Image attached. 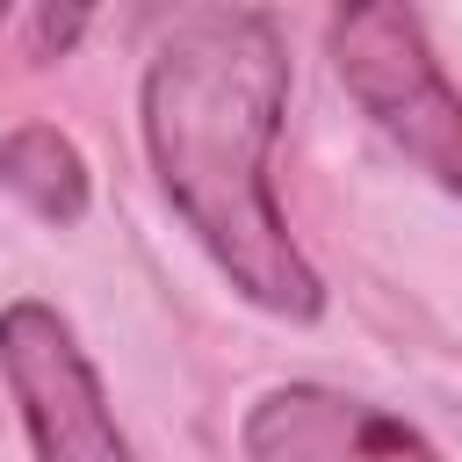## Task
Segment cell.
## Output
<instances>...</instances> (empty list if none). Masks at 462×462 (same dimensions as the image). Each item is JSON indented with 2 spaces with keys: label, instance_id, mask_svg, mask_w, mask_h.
I'll list each match as a JSON object with an SVG mask.
<instances>
[{
  "label": "cell",
  "instance_id": "obj_1",
  "mask_svg": "<svg viewBox=\"0 0 462 462\" xmlns=\"http://www.w3.org/2000/svg\"><path fill=\"white\" fill-rule=\"evenodd\" d=\"M289 108V43L260 7H209L159 43L137 87L159 195L217 260V274L267 318H325V282L274 202V137Z\"/></svg>",
  "mask_w": 462,
  "mask_h": 462
},
{
  "label": "cell",
  "instance_id": "obj_2",
  "mask_svg": "<svg viewBox=\"0 0 462 462\" xmlns=\"http://www.w3.org/2000/svg\"><path fill=\"white\" fill-rule=\"evenodd\" d=\"M325 58L346 101L440 188L462 202V94L448 87L433 36L411 0H339L325 22Z\"/></svg>",
  "mask_w": 462,
  "mask_h": 462
},
{
  "label": "cell",
  "instance_id": "obj_3",
  "mask_svg": "<svg viewBox=\"0 0 462 462\" xmlns=\"http://www.w3.org/2000/svg\"><path fill=\"white\" fill-rule=\"evenodd\" d=\"M0 375L22 404V426H29V448L43 462H123L130 440L108 411V390H101V368L87 361L79 332L22 296L0 310Z\"/></svg>",
  "mask_w": 462,
  "mask_h": 462
},
{
  "label": "cell",
  "instance_id": "obj_4",
  "mask_svg": "<svg viewBox=\"0 0 462 462\" xmlns=\"http://www.w3.org/2000/svg\"><path fill=\"white\" fill-rule=\"evenodd\" d=\"M238 448L253 462H346V455H440L433 433H419L411 419L325 390V383H282L245 411Z\"/></svg>",
  "mask_w": 462,
  "mask_h": 462
},
{
  "label": "cell",
  "instance_id": "obj_5",
  "mask_svg": "<svg viewBox=\"0 0 462 462\" xmlns=\"http://www.w3.org/2000/svg\"><path fill=\"white\" fill-rule=\"evenodd\" d=\"M0 188L43 224H79L94 202V173L58 123H22L0 137Z\"/></svg>",
  "mask_w": 462,
  "mask_h": 462
},
{
  "label": "cell",
  "instance_id": "obj_6",
  "mask_svg": "<svg viewBox=\"0 0 462 462\" xmlns=\"http://www.w3.org/2000/svg\"><path fill=\"white\" fill-rule=\"evenodd\" d=\"M94 7H101V0H36V14H29V43H36V58H65V51L87 36Z\"/></svg>",
  "mask_w": 462,
  "mask_h": 462
},
{
  "label": "cell",
  "instance_id": "obj_7",
  "mask_svg": "<svg viewBox=\"0 0 462 462\" xmlns=\"http://www.w3.org/2000/svg\"><path fill=\"white\" fill-rule=\"evenodd\" d=\"M7 7H14V0H0V22H7Z\"/></svg>",
  "mask_w": 462,
  "mask_h": 462
}]
</instances>
